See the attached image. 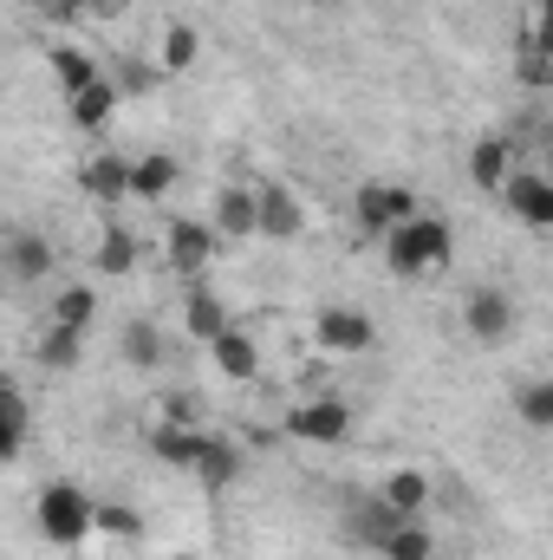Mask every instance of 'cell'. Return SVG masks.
<instances>
[{
  "instance_id": "3",
  "label": "cell",
  "mask_w": 553,
  "mask_h": 560,
  "mask_svg": "<svg viewBox=\"0 0 553 560\" xmlns=\"http://www.w3.org/2000/svg\"><path fill=\"white\" fill-rule=\"evenodd\" d=\"M462 326H469V339H475L482 352H502V346L521 332V306H515V293H502V287H475V293L462 300Z\"/></svg>"
},
{
  "instance_id": "8",
  "label": "cell",
  "mask_w": 553,
  "mask_h": 560,
  "mask_svg": "<svg viewBox=\"0 0 553 560\" xmlns=\"http://www.w3.org/2000/svg\"><path fill=\"white\" fill-rule=\"evenodd\" d=\"M215 229L209 222H169L163 229V261H169V275H183V280H202V268L215 261Z\"/></svg>"
},
{
  "instance_id": "26",
  "label": "cell",
  "mask_w": 553,
  "mask_h": 560,
  "mask_svg": "<svg viewBox=\"0 0 553 560\" xmlns=\"http://www.w3.org/2000/svg\"><path fill=\"white\" fill-rule=\"evenodd\" d=\"M46 66L59 72V92H66V98H72V92H85L92 79H105V72H98V59H92L85 46H52V52H46Z\"/></svg>"
},
{
  "instance_id": "22",
  "label": "cell",
  "mask_w": 553,
  "mask_h": 560,
  "mask_svg": "<svg viewBox=\"0 0 553 560\" xmlns=\"http://www.w3.org/2000/svg\"><path fill=\"white\" fill-rule=\"evenodd\" d=\"M92 319H98V287H92V280H72V287L52 293V326L92 332Z\"/></svg>"
},
{
  "instance_id": "29",
  "label": "cell",
  "mask_w": 553,
  "mask_h": 560,
  "mask_svg": "<svg viewBox=\"0 0 553 560\" xmlns=\"http://www.w3.org/2000/svg\"><path fill=\"white\" fill-rule=\"evenodd\" d=\"M378 555H385V560H430V555H436V541H430V528H423L416 515H404V522L378 541Z\"/></svg>"
},
{
  "instance_id": "31",
  "label": "cell",
  "mask_w": 553,
  "mask_h": 560,
  "mask_svg": "<svg viewBox=\"0 0 553 560\" xmlns=\"http://www.w3.org/2000/svg\"><path fill=\"white\" fill-rule=\"evenodd\" d=\"M92 535H118V541H143V515L125 502H92Z\"/></svg>"
},
{
  "instance_id": "25",
  "label": "cell",
  "mask_w": 553,
  "mask_h": 560,
  "mask_svg": "<svg viewBox=\"0 0 553 560\" xmlns=\"http://www.w3.org/2000/svg\"><path fill=\"white\" fill-rule=\"evenodd\" d=\"M26 430H33V411L13 385H0V463H13L26 450Z\"/></svg>"
},
{
  "instance_id": "11",
  "label": "cell",
  "mask_w": 553,
  "mask_h": 560,
  "mask_svg": "<svg viewBox=\"0 0 553 560\" xmlns=\"http://www.w3.org/2000/svg\"><path fill=\"white\" fill-rule=\"evenodd\" d=\"M521 170V143L508 138V131H489V138H475V150H469V183L482 189V196H495L508 176Z\"/></svg>"
},
{
  "instance_id": "20",
  "label": "cell",
  "mask_w": 553,
  "mask_h": 560,
  "mask_svg": "<svg viewBox=\"0 0 553 560\" xmlns=\"http://www.w3.org/2000/svg\"><path fill=\"white\" fill-rule=\"evenodd\" d=\"M118 359H125V365H138V372H156V365L169 359L163 326H156V319H131V326L118 332Z\"/></svg>"
},
{
  "instance_id": "21",
  "label": "cell",
  "mask_w": 553,
  "mask_h": 560,
  "mask_svg": "<svg viewBox=\"0 0 553 560\" xmlns=\"http://www.w3.org/2000/svg\"><path fill=\"white\" fill-rule=\"evenodd\" d=\"M66 112H72V125H79V131H105V125H111V112H118V85H111V79H92L85 92H72V98H66Z\"/></svg>"
},
{
  "instance_id": "15",
  "label": "cell",
  "mask_w": 553,
  "mask_h": 560,
  "mask_svg": "<svg viewBox=\"0 0 553 560\" xmlns=\"http://www.w3.org/2000/svg\"><path fill=\"white\" fill-rule=\"evenodd\" d=\"M209 229L228 235V242L255 235V189H248V183H222V189H215V209H209Z\"/></svg>"
},
{
  "instance_id": "5",
  "label": "cell",
  "mask_w": 553,
  "mask_h": 560,
  "mask_svg": "<svg viewBox=\"0 0 553 560\" xmlns=\"http://www.w3.org/2000/svg\"><path fill=\"white\" fill-rule=\"evenodd\" d=\"M404 215H416V196L404 183H358V196H352V222H358V235H385V229H398Z\"/></svg>"
},
{
  "instance_id": "10",
  "label": "cell",
  "mask_w": 553,
  "mask_h": 560,
  "mask_svg": "<svg viewBox=\"0 0 553 560\" xmlns=\"http://www.w3.org/2000/svg\"><path fill=\"white\" fill-rule=\"evenodd\" d=\"M398 522H404V515H398V509H391V502L372 489V495H352V502H345V515H339V535H345L352 548H378V541H385Z\"/></svg>"
},
{
  "instance_id": "32",
  "label": "cell",
  "mask_w": 553,
  "mask_h": 560,
  "mask_svg": "<svg viewBox=\"0 0 553 560\" xmlns=\"http://www.w3.org/2000/svg\"><path fill=\"white\" fill-rule=\"evenodd\" d=\"M521 79H528L534 92L553 79V72H548V52H541V26H534V39H528V52H521Z\"/></svg>"
},
{
  "instance_id": "28",
  "label": "cell",
  "mask_w": 553,
  "mask_h": 560,
  "mask_svg": "<svg viewBox=\"0 0 553 560\" xmlns=\"http://www.w3.org/2000/svg\"><path fill=\"white\" fill-rule=\"evenodd\" d=\"M196 59H202V33H196L189 20H169V26H163V66H156V72H189Z\"/></svg>"
},
{
  "instance_id": "30",
  "label": "cell",
  "mask_w": 553,
  "mask_h": 560,
  "mask_svg": "<svg viewBox=\"0 0 553 560\" xmlns=\"http://www.w3.org/2000/svg\"><path fill=\"white\" fill-rule=\"evenodd\" d=\"M515 418L528 430H553V385L548 378H521L515 385Z\"/></svg>"
},
{
  "instance_id": "4",
  "label": "cell",
  "mask_w": 553,
  "mask_h": 560,
  "mask_svg": "<svg viewBox=\"0 0 553 560\" xmlns=\"http://www.w3.org/2000/svg\"><path fill=\"white\" fill-rule=\"evenodd\" d=\"M313 346H319L326 359H358V352L378 346V326H372L365 306H326V313L313 319Z\"/></svg>"
},
{
  "instance_id": "33",
  "label": "cell",
  "mask_w": 553,
  "mask_h": 560,
  "mask_svg": "<svg viewBox=\"0 0 553 560\" xmlns=\"http://www.w3.org/2000/svg\"><path fill=\"white\" fill-rule=\"evenodd\" d=\"M118 72H125V79H111V85H118V98H138V92H150V85H156V72H150V66H138V59H131V66H118Z\"/></svg>"
},
{
  "instance_id": "17",
  "label": "cell",
  "mask_w": 553,
  "mask_h": 560,
  "mask_svg": "<svg viewBox=\"0 0 553 560\" xmlns=\"http://www.w3.org/2000/svg\"><path fill=\"white\" fill-rule=\"evenodd\" d=\"M202 443H209V430H196V423H150V456L169 469H189L202 456Z\"/></svg>"
},
{
  "instance_id": "34",
  "label": "cell",
  "mask_w": 553,
  "mask_h": 560,
  "mask_svg": "<svg viewBox=\"0 0 553 560\" xmlns=\"http://www.w3.org/2000/svg\"><path fill=\"white\" fill-rule=\"evenodd\" d=\"M33 7H66V0H33Z\"/></svg>"
},
{
  "instance_id": "14",
  "label": "cell",
  "mask_w": 553,
  "mask_h": 560,
  "mask_svg": "<svg viewBox=\"0 0 553 560\" xmlns=\"http://www.w3.org/2000/svg\"><path fill=\"white\" fill-rule=\"evenodd\" d=\"M209 359H215V372L235 378V385H255V378H261V346H255V332H242V326L215 332V339H209Z\"/></svg>"
},
{
  "instance_id": "19",
  "label": "cell",
  "mask_w": 553,
  "mask_h": 560,
  "mask_svg": "<svg viewBox=\"0 0 553 560\" xmlns=\"http://www.w3.org/2000/svg\"><path fill=\"white\" fill-rule=\"evenodd\" d=\"M176 176H183V163H176L169 150H143V156H131V196H138V202H163V196L176 189Z\"/></svg>"
},
{
  "instance_id": "1",
  "label": "cell",
  "mask_w": 553,
  "mask_h": 560,
  "mask_svg": "<svg viewBox=\"0 0 553 560\" xmlns=\"http://www.w3.org/2000/svg\"><path fill=\"white\" fill-rule=\"evenodd\" d=\"M378 242H385V261H391L398 280H416V275H430V268H449V255H456L449 222H443V215H423V209L404 215L398 229H385Z\"/></svg>"
},
{
  "instance_id": "18",
  "label": "cell",
  "mask_w": 553,
  "mask_h": 560,
  "mask_svg": "<svg viewBox=\"0 0 553 560\" xmlns=\"http://www.w3.org/2000/svg\"><path fill=\"white\" fill-rule=\"evenodd\" d=\"M189 476H196L209 495H222V489L242 476V443H228V436H209V443H202V456L189 463Z\"/></svg>"
},
{
  "instance_id": "35",
  "label": "cell",
  "mask_w": 553,
  "mask_h": 560,
  "mask_svg": "<svg viewBox=\"0 0 553 560\" xmlns=\"http://www.w3.org/2000/svg\"><path fill=\"white\" fill-rule=\"evenodd\" d=\"M163 560H196V555H163Z\"/></svg>"
},
{
  "instance_id": "2",
  "label": "cell",
  "mask_w": 553,
  "mask_h": 560,
  "mask_svg": "<svg viewBox=\"0 0 553 560\" xmlns=\"http://www.w3.org/2000/svg\"><path fill=\"white\" fill-rule=\"evenodd\" d=\"M33 522H39V535H46L52 548H85V541H92V495L59 476V482H46V489L33 495Z\"/></svg>"
},
{
  "instance_id": "9",
  "label": "cell",
  "mask_w": 553,
  "mask_h": 560,
  "mask_svg": "<svg viewBox=\"0 0 553 560\" xmlns=\"http://www.w3.org/2000/svg\"><path fill=\"white\" fill-rule=\"evenodd\" d=\"M495 196H502V209H508L515 222H528V229H553V183L541 176V170H515Z\"/></svg>"
},
{
  "instance_id": "13",
  "label": "cell",
  "mask_w": 553,
  "mask_h": 560,
  "mask_svg": "<svg viewBox=\"0 0 553 560\" xmlns=\"http://www.w3.org/2000/svg\"><path fill=\"white\" fill-rule=\"evenodd\" d=\"M79 196H92V202H131V156H111V150L85 156L79 163Z\"/></svg>"
},
{
  "instance_id": "6",
  "label": "cell",
  "mask_w": 553,
  "mask_h": 560,
  "mask_svg": "<svg viewBox=\"0 0 553 560\" xmlns=\"http://www.w3.org/2000/svg\"><path fill=\"white\" fill-rule=\"evenodd\" d=\"M255 235L261 242H299L306 235V202L286 183H261L255 189Z\"/></svg>"
},
{
  "instance_id": "36",
  "label": "cell",
  "mask_w": 553,
  "mask_h": 560,
  "mask_svg": "<svg viewBox=\"0 0 553 560\" xmlns=\"http://www.w3.org/2000/svg\"><path fill=\"white\" fill-rule=\"evenodd\" d=\"M98 7H105V0H98Z\"/></svg>"
},
{
  "instance_id": "27",
  "label": "cell",
  "mask_w": 553,
  "mask_h": 560,
  "mask_svg": "<svg viewBox=\"0 0 553 560\" xmlns=\"http://www.w3.org/2000/svg\"><path fill=\"white\" fill-rule=\"evenodd\" d=\"M378 495H385V502H391L398 515H416V509L430 502V476H423V469H411V463H404V469H391V476L378 482Z\"/></svg>"
},
{
  "instance_id": "12",
  "label": "cell",
  "mask_w": 553,
  "mask_h": 560,
  "mask_svg": "<svg viewBox=\"0 0 553 560\" xmlns=\"http://www.w3.org/2000/svg\"><path fill=\"white\" fill-rule=\"evenodd\" d=\"M52 242L39 235V229H7V248H0V268H7V280H20V287H33V280L52 275Z\"/></svg>"
},
{
  "instance_id": "24",
  "label": "cell",
  "mask_w": 553,
  "mask_h": 560,
  "mask_svg": "<svg viewBox=\"0 0 553 560\" xmlns=\"http://www.w3.org/2000/svg\"><path fill=\"white\" fill-rule=\"evenodd\" d=\"M92 268L98 275H138V229H125V222H111L105 235H98V255H92Z\"/></svg>"
},
{
  "instance_id": "7",
  "label": "cell",
  "mask_w": 553,
  "mask_h": 560,
  "mask_svg": "<svg viewBox=\"0 0 553 560\" xmlns=\"http://www.w3.org/2000/svg\"><path fill=\"white\" fill-rule=\"evenodd\" d=\"M286 436L293 443H345L352 436V405L345 398H306L286 411Z\"/></svg>"
},
{
  "instance_id": "16",
  "label": "cell",
  "mask_w": 553,
  "mask_h": 560,
  "mask_svg": "<svg viewBox=\"0 0 553 560\" xmlns=\"http://www.w3.org/2000/svg\"><path fill=\"white\" fill-rule=\"evenodd\" d=\"M183 326H189V339H215V332H228L235 319H228V306H222V293H209L202 280H189V293H183Z\"/></svg>"
},
{
  "instance_id": "23",
  "label": "cell",
  "mask_w": 553,
  "mask_h": 560,
  "mask_svg": "<svg viewBox=\"0 0 553 560\" xmlns=\"http://www.w3.org/2000/svg\"><path fill=\"white\" fill-rule=\"evenodd\" d=\"M79 359H85V332H72V326H46L39 346H33V365L39 372H72Z\"/></svg>"
}]
</instances>
